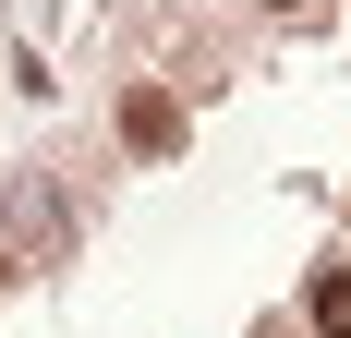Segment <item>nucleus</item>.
I'll return each mask as SVG.
<instances>
[{"label":"nucleus","instance_id":"nucleus-1","mask_svg":"<svg viewBox=\"0 0 351 338\" xmlns=\"http://www.w3.org/2000/svg\"><path fill=\"white\" fill-rule=\"evenodd\" d=\"M0 230H12V254H25V266H61V254H73L61 181H49V169H12V205H0Z\"/></svg>","mask_w":351,"mask_h":338},{"label":"nucleus","instance_id":"nucleus-2","mask_svg":"<svg viewBox=\"0 0 351 338\" xmlns=\"http://www.w3.org/2000/svg\"><path fill=\"white\" fill-rule=\"evenodd\" d=\"M121 145H134V157H182V97L134 85V97H121Z\"/></svg>","mask_w":351,"mask_h":338},{"label":"nucleus","instance_id":"nucleus-3","mask_svg":"<svg viewBox=\"0 0 351 338\" xmlns=\"http://www.w3.org/2000/svg\"><path fill=\"white\" fill-rule=\"evenodd\" d=\"M303 314H315V338H351V266H327L315 290H303Z\"/></svg>","mask_w":351,"mask_h":338},{"label":"nucleus","instance_id":"nucleus-4","mask_svg":"<svg viewBox=\"0 0 351 338\" xmlns=\"http://www.w3.org/2000/svg\"><path fill=\"white\" fill-rule=\"evenodd\" d=\"M254 12H315V0H254Z\"/></svg>","mask_w":351,"mask_h":338}]
</instances>
